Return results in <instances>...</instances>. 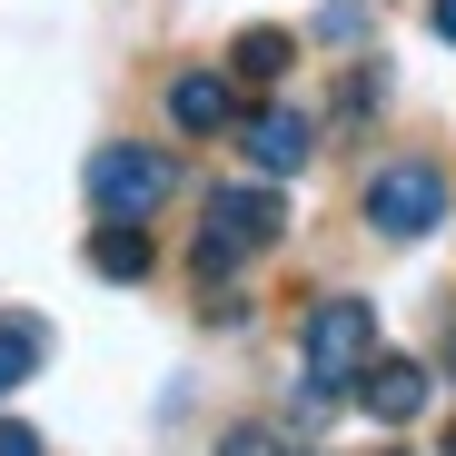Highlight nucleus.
Returning <instances> with one entry per match:
<instances>
[{
    "mask_svg": "<svg viewBox=\"0 0 456 456\" xmlns=\"http://www.w3.org/2000/svg\"><path fill=\"white\" fill-rule=\"evenodd\" d=\"M90 199H100V218H159V199L179 189V159L169 149H139V139H110V149H90Z\"/></svg>",
    "mask_w": 456,
    "mask_h": 456,
    "instance_id": "nucleus-1",
    "label": "nucleus"
},
{
    "mask_svg": "<svg viewBox=\"0 0 456 456\" xmlns=\"http://www.w3.org/2000/svg\"><path fill=\"white\" fill-rule=\"evenodd\" d=\"M278 228H288L278 189H218V199H208V228H199V278L218 288L248 248H278Z\"/></svg>",
    "mask_w": 456,
    "mask_h": 456,
    "instance_id": "nucleus-2",
    "label": "nucleus"
},
{
    "mask_svg": "<svg viewBox=\"0 0 456 456\" xmlns=\"http://www.w3.org/2000/svg\"><path fill=\"white\" fill-rule=\"evenodd\" d=\"M446 218V179H436V159H387V169H377L367 179V228H377V239H427V228Z\"/></svg>",
    "mask_w": 456,
    "mask_h": 456,
    "instance_id": "nucleus-3",
    "label": "nucleus"
},
{
    "mask_svg": "<svg viewBox=\"0 0 456 456\" xmlns=\"http://www.w3.org/2000/svg\"><path fill=\"white\" fill-rule=\"evenodd\" d=\"M367 357H377V308L367 297H318L308 308V377L318 387H347Z\"/></svg>",
    "mask_w": 456,
    "mask_h": 456,
    "instance_id": "nucleus-4",
    "label": "nucleus"
},
{
    "mask_svg": "<svg viewBox=\"0 0 456 456\" xmlns=\"http://www.w3.org/2000/svg\"><path fill=\"white\" fill-rule=\"evenodd\" d=\"M427 387H436V377H427L417 357H367V367H357V407H367L377 427H407V417H427Z\"/></svg>",
    "mask_w": 456,
    "mask_h": 456,
    "instance_id": "nucleus-5",
    "label": "nucleus"
},
{
    "mask_svg": "<svg viewBox=\"0 0 456 456\" xmlns=\"http://www.w3.org/2000/svg\"><path fill=\"white\" fill-rule=\"evenodd\" d=\"M239 149H248V169L297 179V169H308V149H318V129L297 119V110H258V119H239Z\"/></svg>",
    "mask_w": 456,
    "mask_h": 456,
    "instance_id": "nucleus-6",
    "label": "nucleus"
},
{
    "mask_svg": "<svg viewBox=\"0 0 456 456\" xmlns=\"http://www.w3.org/2000/svg\"><path fill=\"white\" fill-rule=\"evenodd\" d=\"M169 119L189 139L228 129V119H239V80H228V69H179V80H169Z\"/></svg>",
    "mask_w": 456,
    "mask_h": 456,
    "instance_id": "nucleus-7",
    "label": "nucleus"
},
{
    "mask_svg": "<svg viewBox=\"0 0 456 456\" xmlns=\"http://www.w3.org/2000/svg\"><path fill=\"white\" fill-rule=\"evenodd\" d=\"M90 268L100 278H149V218H100L90 228Z\"/></svg>",
    "mask_w": 456,
    "mask_h": 456,
    "instance_id": "nucleus-8",
    "label": "nucleus"
},
{
    "mask_svg": "<svg viewBox=\"0 0 456 456\" xmlns=\"http://www.w3.org/2000/svg\"><path fill=\"white\" fill-rule=\"evenodd\" d=\"M288 60H297V40H288V30H239V40H228V80L268 90V80H288Z\"/></svg>",
    "mask_w": 456,
    "mask_h": 456,
    "instance_id": "nucleus-9",
    "label": "nucleus"
},
{
    "mask_svg": "<svg viewBox=\"0 0 456 456\" xmlns=\"http://www.w3.org/2000/svg\"><path fill=\"white\" fill-rule=\"evenodd\" d=\"M40 357H50V328H40V318H0V397L30 387Z\"/></svg>",
    "mask_w": 456,
    "mask_h": 456,
    "instance_id": "nucleus-10",
    "label": "nucleus"
},
{
    "mask_svg": "<svg viewBox=\"0 0 456 456\" xmlns=\"http://www.w3.org/2000/svg\"><path fill=\"white\" fill-rule=\"evenodd\" d=\"M318 40H367V11H357V0H328V11H318Z\"/></svg>",
    "mask_w": 456,
    "mask_h": 456,
    "instance_id": "nucleus-11",
    "label": "nucleus"
},
{
    "mask_svg": "<svg viewBox=\"0 0 456 456\" xmlns=\"http://www.w3.org/2000/svg\"><path fill=\"white\" fill-rule=\"evenodd\" d=\"M218 456H288V446H278L268 427H228V436H218Z\"/></svg>",
    "mask_w": 456,
    "mask_h": 456,
    "instance_id": "nucleus-12",
    "label": "nucleus"
},
{
    "mask_svg": "<svg viewBox=\"0 0 456 456\" xmlns=\"http://www.w3.org/2000/svg\"><path fill=\"white\" fill-rule=\"evenodd\" d=\"M0 456H40V436L30 427H0Z\"/></svg>",
    "mask_w": 456,
    "mask_h": 456,
    "instance_id": "nucleus-13",
    "label": "nucleus"
},
{
    "mask_svg": "<svg viewBox=\"0 0 456 456\" xmlns=\"http://www.w3.org/2000/svg\"><path fill=\"white\" fill-rule=\"evenodd\" d=\"M436 40H456V0H436Z\"/></svg>",
    "mask_w": 456,
    "mask_h": 456,
    "instance_id": "nucleus-14",
    "label": "nucleus"
},
{
    "mask_svg": "<svg viewBox=\"0 0 456 456\" xmlns=\"http://www.w3.org/2000/svg\"><path fill=\"white\" fill-rule=\"evenodd\" d=\"M446 377H456V308H446Z\"/></svg>",
    "mask_w": 456,
    "mask_h": 456,
    "instance_id": "nucleus-15",
    "label": "nucleus"
},
{
    "mask_svg": "<svg viewBox=\"0 0 456 456\" xmlns=\"http://www.w3.org/2000/svg\"><path fill=\"white\" fill-rule=\"evenodd\" d=\"M446 456H456V427H446Z\"/></svg>",
    "mask_w": 456,
    "mask_h": 456,
    "instance_id": "nucleus-16",
    "label": "nucleus"
}]
</instances>
